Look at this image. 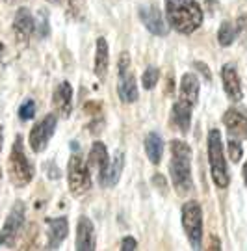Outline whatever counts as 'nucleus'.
<instances>
[{
  "label": "nucleus",
  "mask_w": 247,
  "mask_h": 251,
  "mask_svg": "<svg viewBox=\"0 0 247 251\" xmlns=\"http://www.w3.org/2000/svg\"><path fill=\"white\" fill-rule=\"evenodd\" d=\"M171 180L178 196H186L194 190L192 179V149L182 140L171 142V162H169Z\"/></svg>",
  "instance_id": "1"
},
{
  "label": "nucleus",
  "mask_w": 247,
  "mask_h": 251,
  "mask_svg": "<svg viewBox=\"0 0 247 251\" xmlns=\"http://www.w3.org/2000/svg\"><path fill=\"white\" fill-rule=\"evenodd\" d=\"M152 186H154L156 190H160L162 194H166V192H168V182H166V179H164L160 173L152 177Z\"/></svg>",
  "instance_id": "29"
},
{
  "label": "nucleus",
  "mask_w": 247,
  "mask_h": 251,
  "mask_svg": "<svg viewBox=\"0 0 247 251\" xmlns=\"http://www.w3.org/2000/svg\"><path fill=\"white\" fill-rule=\"evenodd\" d=\"M67 180H69V190L73 196L82 198L91 190V175H89L88 166L78 154H73L67 166Z\"/></svg>",
  "instance_id": "6"
},
{
  "label": "nucleus",
  "mask_w": 247,
  "mask_h": 251,
  "mask_svg": "<svg viewBox=\"0 0 247 251\" xmlns=\"http://www.w3.org/2000/svg\"><path fill=\"white\" fill-rule=\"evenodd\" d=\"M244 180H246V184H247V162H246V166H244Z\"/></svg>",
  "instance_id": "34"
},
{
  "label": "nucleus",
  "mask_w": 247,
  "mask_h": 251,
  "mask_svg": "<svg viewBox=\"0 0 247 251\" xmlns=\"http://www.w3.org/2000/svg\"><path fill=\"white\" fill-rule=\"evenodd\" d=\"M8 173L9 180H11V184L15 188H25V186L30 184V180L34 179V166H32V162L28 160L21 136L15 138V144H13L11 152H9Z\"/></svg>",
  "instance_id": "3"
},
{
  "label": "nucleus",
  "mask_w": 247,
  "mask_h": 251,
  "mask_svg": "<svg viewBox=\"0 0 247 251\" xmlns=\"http://www.w3.org/2000/svg\"><path fill=\"white\" fill-rule=\"evenodd\" d=\"M69 233V222L67 218H54L49 220V240H47V250H58L62 242L67 238Z\"/></svg>",
  "instance_id": "16"
},
{
  "label": "nucleus",
  "mask_w": 247,
  "mask_h": 251,
  "mask_svg": "<svg viewBox=\"0 0 247 251\" xmlns=\"http://www.w3.org/2000/svg\"><path fill=\"white\" fill-rule=\"evenodd\" d=\"M2 142H4V130H2V126H0V151H2Z\"/></svg>",
  "instance_id": "33"
},
{
  "label": "nucleus",
  "mask_w": 247,
  "mask_h": 251,
  "mask_svg": "<svg viewBox=\"0 0 247 251\" xmlns=\"http://www.w3.org/2000/svg\"><path fill=\"white\" fill-rule=\"evenodd\" d=\"M56 123H58L56 116L49 114L30 130V147H32V151L43 152L47 149V145H49L50 138L54 136V130H56Z\"/></svg>",
  "instance_id": "9"
},
{
  "label": "nucleus",
  "mask_w": 247,
  "mask_h": 251,
  "mask_svg": "<svg viewBox=\"0 0 247 251\" xmlns=\"http://www.w3.org/2000/svg\"><path fill=\"white\" fill-rule=\"evenodd\" d=\"M140 17L143 21L145 28L149 30L150 34L154 36H168L169 26L166 25V21L162 17L160 9L154 4H147V6H141L140 8Z\"/></svg>",
  "instance_id": "10"
},
{
  "label": "nucleus",
  "mask_w": 247,
  "mask_h": 251,
  "mask_svg": "<svg viewBox=\"0 0 247 251\" xmlns=\"http://www.w3.org/2000/svg\"><path fill=\"white\" fill-rule=\"evenodd\" d=\"M145 152H147V158L152 164H160L162 152H164V144H162V138L156 132H150L145 138Z\"/></svg>",
  "instance_id": "22"
},
{
  "label": "nucleus",
  "mask_w": 247,
  "mask_h": 251,
  "mask_svg": "<svg viewBox=\"0 0 247 251\" xmlns=\"http://www.w3.org/2000/svg\"><path fill=\"white\" fill-rule=\"evenodd\" d=\"M49 2H52V4H60L62 0H49Z\"/></svg>",
  "instance_id": "35"
},
{
  "label": "nucleus",
  "mask_w": 247,
  "mask_h": 251,
  "mask_svg": "<svg viewBox=\"0 0 247 251\" xmlns=\"http://www.w3.org/2000/svg\"><path fill=\"white\" fill-rule=\"evenodd\" d=\"M221 78H223V90L227 93V97L234 102L242 100L244 93H242V86H240V78L236 67L232 63H225L221 69Z\"/></svg>",
  "instance_id": "14"
},
{
  "label": "nucleus",
  "mask_w": 247,
  "mask_h": 251,
  "mask_svg": "<svg viewBox=\"0 0 247 251\" xmlns=\"http://www.w3.org/2000/svg\"><path fill=\"white\" fill-rule=\"evenodd\" d=\"M123 164H124V156L123 152H115L114 160L108 162V168H106V171L99 177V182L104 186V188H108V186H114V184H117V180H119V177H121V171H123Z\"/></svg>",
  "instance_id": "18"
},
{
  "label": "nucleus",
  "mask_w": 247,
  "mask_h": 251,
  "mask_svg": "<svg viewBox=\"0 0 247 251\" xmlns=\"http://www.w3.org/2000/svg\"><path fill=\"white\" fill-rule=\"evenodd\" d=\"M166 15L180 34H192L203 25V9L197 0H166Z\"/></svg>",
  "instance_id": "2"
},
{
  "label": "nucleus",
  "mask_w": 247,
  "mask_h": 251,
  "mask_svg": "<svg viewBox=\"0 0 247 251\" xmlns=\"http://www.w3.org/2000/svg\"><path fill=\"white\" fill-rule=\"evenodd\" d=\"M229 156L234 164L240 162V158H242V145H240V142L236 138H230L229 140Z\"/></svg>",
  "instance_id": "28"
},
{
  "label": "nucleus",
  "mask_w": 247,
  "mask_h": 251,
  "mask_svg": "<svg viewBox=\"0 0 247 251\" xmlns=\"http://www.w3.org/2000/svg\"><path fill=\"white\" fill-rule=\"evenodd\" d=\"M25 214H26V206L23 201H17L13 208L9 210L6 222L2 225L0 231V248H13L17 242V236L25 225Z\"/></svg>",
  "instance_id": "7"
},
{
  "label": "nucleus",
  "mask_w": 247,
  "mask_h": 251,
  "mask_svg": "<svg viewBox=\"0 0 247 251\" xmlns=\"http://www.w3.org/2000/svg\"><path fill=\"white\" fill-rule=\"evenodd\" d=\"M208 162H210L212 180L218 188H227L230 182L225 156H223V145H221L220 130H210L208 134Z\"/></svg>",
  "instance_id": "4"
},
{
  "label": "nucleus",
  "mask_w": 247,
  "mask_h": 251,
  "mask_svg": "<svg viewBox=\"0 0 247 251\" xmlns=\"http://www.w3.org/2000/svg\"><path fill=\"white\" fill-rule=\"evenodd\" d=\"M194 65H195V67H197V69H199V71L203 73V75H204V78H206V82H210V80H212L210 71H208V67H206V65H204V63H201V62H195Z\"/></svg>",
  "instance_id": "31"
},
{
  "label": "nucleus",
  "mask_w": 247,
  "mask_h": 251,
  "mask_svg": "<svg viewBox=\"0 0 247 251\" xmlns=\"http://www.w3.org/2000/svg\"><path fill=\"white\" fill-rule=\"evenodd\" d=\"M0 179H2V173H0Z\"/></svg>",
  "instance_id": "37"
},
{
  "label": "nucleus",
  "mask_w": 247,
  "mask_h": 251,
  "mask_svg": "<svg viewBox=\"0 0 247 251\" xmlns=\"http://www.w3.org/2000/svg\"><path fill=\"white\" fill-rule=\"evenodd\" d=\"M67 15L73 19H82L84 17V13H86V0H67Z\"/></svg>",
  "instance_id": "25"
},
{
  "label": "nucleus",
  "mask_w": 247,
  "mask_h": 251,
  "mask_svg": "<svg viewBox=\"0 0 247 251\" xmlns=\"http://www.w3.org/2000/svg\"><path fill=\"white\" fill-rule=\"evenodd\" d=\"M97 246V236H95V227L91 220L82 216L76 227V250L78 251H93Z\"/></svg>",
  "instance_id": "11"
},
{
  "label": "nucleus",
  "mask_w": 247,
  "mask_h": 251,
  "mask_svg": "<svg viewBox=\"0 0 247 251\" xmlns=\"http://www.w3.org/2000/svg\"><path fill=\"white\" fill-rule=\"evenodd\" d=\"M199 78L195 76L194 73H186L180 80V99L178 100H184L188 104L195 106L197 104V99H199Z\"/></svg>",
  "instance_id": "17"
},
{
  "label": "nucleus",
  "mask_w": 247,
  "mask_h": 251,
  "mask_svg": "<svg viewBox=\"0 0 247 251\" xmlns=\"http://www.w3.org/2000/svg\"><path fill=\"white\" fill-rule=\"evenodd\" d=\"M52 106L62 117H69L73 110V88L67 80L60 82L54 90L52 95Z\"/></svg>",
  "instance_id": "13"
},
{
  "label": "nucleus",
  "mask_w": 247,
  "mask_h": 251,
  "mask_svg": "<svg viewBox=\"0 0 247 251\" xmlns=\"http://www.w3.org/2000/svg\"><path fill=\"white\" fill-rule=\"evenodd\" d=\"M35 30V21L30 13V9L21 8L15 13V19H13V32L17 36V41L21 43H28V39L32 37Z\"/></svg>",
  "instance_id": "12"
},
{
  "label": "nucleus",
  "mask_w": 247,
  "mask_h": 251,
  "mask_svg": "<svg viewBox=\"0 0 247 251\" xmlns=\"http://www.w3.org/2000/svg\"><path fill=\"white\" fill-rule=\"evenodd\" d=\"M35 116V102L32 99L25 100L21 108H19V117L23 119V121H30L32 117Z\"/></svg>",
  "instance_id": "27"
},
{
  "label": "nucleus",
  "mask_w": 247,
  "mask_h": 251,
  "mask_svg": "<svg viewBox=\"0 0 247 251\" xmlns=\"http://www.w3.org/2000/svg\"><path fill=\"white\" fill-rule=\"evenodd\" d=\"M108 162H110V158H108V151H106L104 144L95 142L91 145V151H89V168H93L99 173V177H100L106 171V168H108Z\"/></svg>",
  "instance_id": "19"
},
{
  "label": "nucleus",
  "mask_w": 247,
  "mask_h": 251,
  "mask_svg": "<svg viewBox=\"0 0 247 251\" xmlns=\"http://www.w3.org/2000/svg\"><path fill=\"white\" fill-rule=\"evenodd\" d=\"M192 110H194V106L184 102V100H176L175 106H173V121L180 128V132H184V134L190 130V125H192Z\"/></svg>",
  "instance_id": "20"
},
{
  "label": "nucleus",
  "mask_w": 247,
  "mask_h": 251,
  "mask_svg": "<svg viewBox=\"0 0 247 251\" xmlns=\"http://www.w3.org/2000/svg\"><path fill=\"white\" fill-rule=\"evenodd\" d=\"M158 76H160V71L156 67H147L145 71H143V76H141V82H143V88L145 90H152L156 84H158Z\"/></svg>",
  "instance_id": "24"
},
{
  "label": "nucleus",
  "mask_w": 247,
  "mask_h": 251,
  "mask_svg": "<svg viewBox=\"0 0 247 251\" xmlns=\"http://www.w3.org/2000/svg\"><path fill=\"white\" fill-rule=\"evenodd\" d=\"M208 250H220V240H216V236H212V242L208 246Z\"/></svg>",
  "instance_id": "32"
},
{
  "label": "nucleus",
  "mask_w": 247,
  "mask_h": 251,
  "mask_svg": "<svg viewBox=\"0 0 247 251\" xmlns=\"http://www.w3.org/2000/svg\"><path fill=\"white\" fill-rule=\"evenodd\" d=\"M223 123L229 130L230 138H236V140H246L247 138V116L242 114L238 110H227L225 116H223Z\"/></svg>",
  "instance_id": "15"
},
{
  "label": "nucleus",
  "mask_w": 247,
  "mask_h": 251,
  "mask_svg": "<svg viewBox=\"0 0 247 251\" xmlns=\"http://www.w3.org/2000/svg\"><path fill=\"white\" fill-rule=\"evenodd\" d=\"M119 97L123 102H134L138 99V86H136V78H134L132 71H130V56L128 52H123L119 58Z\"/></svg>",
  "instance_id": "8"
},
{
  "label": "nucleus",
  "mask_w": 247,
  "mask_h": 251,
  "mask_svg": "<svg viewBox=\"0 0 247 251\" xmlns=\"http://www.w3.org/2000/svg\"><path fill=\"white\" fill-rule=\"evenodd\" d=\"M108 62H110V56H108V41L104 37H99L97 39V52H95V75L99 76V80L104 82L106 75H108Z\"/></svg>",
  "instance_id": "21"
},
{
  "label": "nucleus",
  "mask_w": 247,
  "mask_h": 251,
  "mask_svg": "<svg viewBox=\"0 0 247 251\" xmlns=\"http://www.w3.org/2000/svg\"><path fill=\"white\" fill-rule=\"evenodd\" d=\"M236 36H238V26L230 25L229 21L221 23L220 32H218V41H220V45H223V47L232 45V41L236 39Z\"/></svg>",
  "instance_id": "23"
},
{
  "label": "nucleus",
  "mask_w": 247,
  "mask_h": 251,
  "mask_svg": "<svg viewBox=\"0 0 247 251\" xmlns=\"http://www.w3.org/2000/svg\"><path fill=\"white\" fill-rule=\"evenodd\" d=\"M35 32L39 37H47L49 32H50V26H49V13L41 9L39 15H37V23H35Z\"/></svg>",
  "instance_id": "26"
},
{
  "label": "nucleus",
  "mask_w": 247,
  "mask_h": 251,
  "mask_svg": "<svg viewBox=\"0 0 247 251\" xmlns=\"http://www.w3.org/2000/svg\"><path fill=\"white\" fill-rule=\"evenodd\" d=\"M8 2H17V0H8Z\"/></svg>",
  "instance_id": "36"
},
{
  "label": "nucleus",
  "mask_w": 247,
  "mask_h": 251,
  "mask_svg": "<svg viewBox=\"0 0 247 251\" xmlns=\"http://www.w3.org/2000/svg\"><path fill=\"white\" fill-rule=\"evenodd\" d=\"M138 248V242L134 240L132 236H124L123 242H121V250L123 251H134Z\"/></svg>",
  "instance_id": "30"
},
{
  "label": "nucleus",
  "mask_w": 247,
  "mask_h": 251,
  "mask_svg": "<svg viewBox=\"0 0 247 251\" xmlns=\"http://www.w3.org/2000/svg\"><path fill=\"white\" fill-rule=\"evenodd\" d=\"M182 225L194 250L203 246V210L197 201H188L182 206Z\"/></svg>",
  "instance_id": "5"
}]
</instances>
